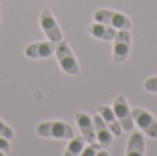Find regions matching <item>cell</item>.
<instances>
[{
	"instance_id": "6da1fadb",
	"label": "cell",
	"mask_w": 157,
	"mask_h": 156,
	"mask_svg": "<svg viewBox=\"0 0 157 156\" xmlns=\"http://www.w3.org/2000/svg\"><path fill=\"white\" fill-rule=\"evenodd\" d=\"M37 134L43 138H54V140H72L75 131L71 124L65 122H44L37 126Z\"/></svg>"
},
{
	"instance_id": "7a4b0ae2",
	"label": "cell",
	"mask_w": 157,
	"mask_h": 156,
	"mask_svg": "<svg viewBox=\"0 0 157 156\" xmlns=\"http://www.w3.org/2000/svg\"><path fill=\"white\" fill-rule=\"evenodd\" d=\"M94 19L101 24L109 25L119 30H130L132 28L131 19L125 14H121L119 11H112L106 8H101L94 13Z\"/></svg>"
},
{
	"instance_id": "3957f363",
	"label": "cell",
	"mask_w": 157,
	"mask_h": 156,
	"mask_svg": "<svg viewBox=\"0 0 157 156\" xmlns=\"http://www.w3.org/2000/svg\"><path fill=\"white\" fill-rule=\"evenodd\" d=\"M55 57L57 61L59 64L61 69L65 72L66 75H71V76H77L80 73V68H78V64L76 57L73 55L71 47L66 41H59L55 47Z\"/></svg>"
},
{
	"instance_id": "277c9868",
	"label": "cell",
	"mask_w": 157,
	"mask_h": 156,
	"mask_svg": "<svg viewBox=\"0 0 157 156\" xmlns=\"http://www.w3.org/2000/svg\"><path fill=\"white\" fill-rule=\"evenodd\" d=\"M113 112L119 120L120 126L124 131H131L134 129V119H132V111L128 107V102L124 96H119L113 102Z\"/></svg>"
},
{
	"instance_id": "5b68a950",
	"label": "cell",
	"mask_w": 157,
	"mask_h": 156,
	"mask_svg": "<svg viewBox=\"0 0 157 156\" xmlns=\"http://www.w3.org/2000/svg\"><path fill=\"white\" fill-rule=\"evenodd\" d=\"M113 61L116 64H121L130 55L131 50V35L130 30H119L116 37L113 39Z\"/></svg>"
},
{
	"instance_id": "8992f818",
	"label": "cell",
	"mask_w": 157,
	"mask_h": 156,
	"mask_svg": "<svg viewBox=\"0 0 157 156\" xmlns=\"http://www.w3.org/2000/svg\"><path fill=\"white\" fill-rule=\"evenodd\" d=\"M39 21H40L41 29H43V32L46 33V36L48 37L50 41H52V43H55V44L62 41V32H61V29H59V26H58L57 21H55L54 15H52V13L48 10V8L41 11Z\"/></svg>"
},
{
	"instance_id": "52a82bcc",
	"label": "cell",
	"mask_w": 157,
	"mask_h": 156,
	"mask_svg": "<svg viewBox=\"0 0 157 156\" xmlns=\"http://www.w3.org/2000/svg\"><path fill=\"white\" fill-rule=\"evenodd\" d=\"M132 119L134 123L147 134L150 138H157V120L153 118L152 113L146 112L142 108H135L132 109Z\"/></svg>"
},
{
	"instance_id": "ba28073f",
	"label": "cell",
	"mask_w": 157,
	"mask_h": 156,
	"mask_svg": "<svg viewBox=\"0 0 157 156\" xmlns=\"http://www.w3.org/2000/svg\"><path fill=\"white\" fill-rule=\"evenodd\" d=\"M55 47L57 44L52 41H37V43H32L25 49V54L26 57L33 58V60H40V58H48L55 53Z\"/></svg>"
},
{
	"instance_id": "9c48e42d",
	"label": "cell",
	"mask_w": 157,
	"mask_h": 156,
	"mask_svg": "<svg viewBox=\"0 0 157 156\" xmlns=\"http://www.w3.org/2000/svg\"><path fill=\"white\" fill-rule=\"evenodd\" d=\"M75 119H76L77 127H78V130H80L81 135L84 137V140L88 144L95 142V141H97V135H95L94 120L84 112H76L75 113Z\"/></svg>"
},
{
	"instance_id": "30bf717a",
	"label": "cell",
	"mask_w": 157,
	"mask_h": 156,
	"mask_svg": "<svg viewBox=\"0 0 157 156\" xmlns=\"http://www.w3.org/2000/svg\"><path fill=\"white\" fill-rule=\"evenodd\" d=\"M92 120H94L95 135H97L98 144L102 146V149L109 148V146L112 145V142H113V134H112V131L109 130L108 124L103 122V119L101 118L99 113H98V115H95Z\"/></svg>"
},
{
	"instance_id": "8fae6325",
	"label": "cell",
	"mask_w": 157,
	"mask_h": 156,
	"mask_svg": "<svg viewBox=\"0 0 157 156\" xmlns=\"http://www.w3.org/2000/svg\"><path fill=\"white\" fill-rule=\"evenodd\" d=\"M98 113H99L101 118L103 119V122L108 124L112 134H113L114 137H120L123 133V129H121V126H120L119 120H117L116 115H114L113 109H112L110 107H106V105H99V107H98Z\"/></svg>"
},
{
	"instance_id": "7c38bea8",
	"label": "cell",
	"mask_w": 157,
	"mask_h": 156,
	"mask_svg": "<svg viewBox=\"0 0 157 156\" xmlns=\"http://www.w3.org/2000/svg\"><path fill=\"white\" fill-rule=\"evenodd\" d=\"M87 32L92 36V37L98 39V40H113L116 37L117 30L114 28L109 26V25L101 24V22H95V24H91L87 26Z\"/></svg>"
},
{
	"instance_id": "4fadbf2b",
	"label": "cell",
	"mask_w": 157,
	"mask_h": 156,
	"mask_svg": "<svg viewBox=\"0 0 157 156\" xmlns=\"http://www.w3.org/2000/svg\"><path fill=\"white\" fill-rule=\"evenodd\" d=\"M125 156H145V137L142 133L134 131L128 140Z\"/></svg>"
},
{
	"instance_id": "5bb4252c",
	"label": "cell",
	"mask_w": 157,
	"mask_h": 156,
	"mask_svg": "<svg viewBox=\"0 0 157 156\" xmlns=\"http://www.w3.org/2000/svg\"><path fill=\"white\" fill-rule=\"evenodd\" d=\"M86 144H87V141L84 140L83 135L73 137L71 140V142L68 144V146H66V151L63 154V156H80L83 149L86 148Z\"/></svg>"
},
{
	"instance_id": "9a60e30c",
	"label": "cell",
	"mask_w": 157,
	"mask_h": 156,
	"mask_svg": "<svg viewBox=\"0 0 157 156\" xmlns=\"http://www.w3.org/2000/svg\"><path fill=\"white\" fill-rule=\"evenodd\" d=\"M101 149H102V146L98 142H91V144H88V145H86V148L83 149L80 156H97V154Z\"/></svg>"
},
{
	"instance_id": "2e32d148",
	"label": "cell",
	"mask_w": 157,
	"mask_h": 156,
	"mask_svg": "<svg viewBox=\"0 0 157 156\" xmlns=\"http://www.w3.org/2000/svg\"><path fill=\"white\" fill-rule=\"evenodd\" d=\"M0 135L4 138H7V140H13L14 137V131L11 127H8L7 124L4 123V122L0 120Z\"/></svg>"
},
{
	"instance_id": "e0dca14e",
	"label": "cell",
	"mask_w": 157,
	"mask_h": 156,
	"mask_svg": "<svg viewBox=\"0 0 157 156\" xmlns=\"http://www.w3.org/2000/svg\"><path fill=\"white\" fill-rule=\"evenodd\" d=\"M144 88L149 93H157V76L150 77L144 83Z\"/></svg>"
},
{
	"instance_id": "ac0fdd59",
	"label": "cell",
	"mask_w": 157,
	"mask_h": 156,
	"mask_svg": "<svg viewBox=\"0 0 157 156\" xmlns=\"http://www.w3.org/2000/svg\"><path fill=\"white\" fill-rule=\"evenodd\" d=\"M0 151L4 152V154L10 152V140L2 137V135H0Z\"/></svg>"
},
{
	"instance_id": "d6986e66",
	"label": "cell",
	"mask_w": 157,
	"mask_h": 156,
	"mask_svg": "<svg viewBox=\"0 0 157 156\" xmlns=\"http://www.w3.org/2000/svg\"><path fill=\"white\" fill-rule=\"evenodd\" d=\"M97 156H109V154L105 151V149H101V151L97 154Z\"/></svg>"
},
{
	"instance_id": "ffe728a7",
	"label": "cell",
	"mask_w": 157,
	"mask_h": 156,
	"mask_svg": "<svg viewBox=\"0 0 157 156\" xmlns=\"http://www.w3.org/2000/svg\"><path fill=\"white\" fill-rule=\"evenodd\" d=\"M0 156H6V154H4V152H2V151H0Z\"/></svg>"
}]
</instances>
